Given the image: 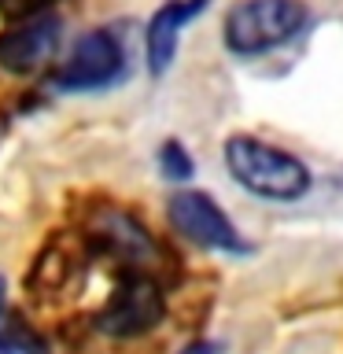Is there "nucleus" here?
<instances>
[{
  "mask_svg": "<svg viewBox=\"0 0 343 354\" xmlns=\"http://www.w3.org/2000/svg\"><path fill=\"white\" fill-rule=\"evenodd\" d=\"M225 166L240 188L270 203H295L310 192V166L251 133H232L225 140Z\"/></svg>",
  "mask_w": 343,
  "mask_h": 354,
  "instance_id": "obj_1",
  "label": "nucleus"
},
{
  "mask_svg": "<svg viewBox=\"0 0 343 354\" xmlns=\"http://www.w3.org/2000/svg\"><path fill=\"white\" fill-rule=\"evenodd\" d=\"M306 26V4L303 0H237L225 11L221 37L232 55H266L281 48Z\"/></svg>",
  "mask_w": 343,
  "mask_h": 354,
  "instance_id": "obj_2",
  "label": "nucleus"
},
{
  "mask_svg": "<svg viewBox=\"0 0 343 354\" xmlns=\"http://www.w3.org/2000/svg\"><path fill=\"white\" fill-rule=\"evenodd\" d=\"M126 74V52L111 30H89L74 41L71 55L52 74L55 88L63 93H96V88L115 85Z\"/></svg>",
  "mask_w": 343,
  "mask_h": 354,
  "instance_id": "obj_3",
  "label": "nucleus"
},
{
  "mask_svg": "<svg viewBox=\"0 0 343 354\" xmlns=\"http://www.w3.org/2000/svg\"><path fill=\"white\" fill-rule=\"evenodd\" d=\"M166 314V299L163 288L151 281L148 273H126L122 284L111 292L104 310L96 314V328L107 336L129 339V336H144L163 321Z\"/></svg>",
  "mask_w": 343,
  "mask_h": 354,
  "instance_id": "obj_4",
  "label": "nucleus"
},
{
  "mask_svg": "<svg viewBox=\"0 0 343 354\" xmlns=\"http://www.w3.org/2000/svg\"><path fill=\"white\" fill-rule=\"evenodd\" d=\"M166 218H170V225L181 232L185 240L199 243V248L229 251V254H243V251H248V243H243L237 225L229 221V214L207 192H196V188H181V192H174L170 203H166Z\"/></svg>",
  "mask_w": 343,
  "mask_h": 354,
  "instance_id": "obj_5",
  "label": "nucleus"
},
{
  "mask_svg": "<svg viewBox=\"0 0 343 354\" xmlns=\"http://www.w3.org/2000/svg\"><path fill=\"white\" fill-rule=\"evenodd\" d=\"M59 41H63L59 15H33L0 37V66L8 74H33L48 59H55Z\"/></svg>",
  "mask_w": 343,
  "mask_h": 354,
  "instance_id": "obj_6",
  "label": "nucleus"
},
{
  "mask_svg": "<svg viewBox=\"0 0 343 354\" xmlns=\"http://www.w3.org/2000/svg\"><path fill=\"white\" fill-rule=\"evenodd\" d=\"M210 0H166V4L148 19V33H144V52H148V71L159 77L174 66L177 41L181 30L203 11Z\"/></svg>",
  "mask_w": 343,
  "mask_h": 354,
  "instance_id": "obj_7",
  "label": "nucleus"
},
{
  "mask_svg": "<svg viewBox=\"0 0 343 354\" xmlns=\"http://www.w3.org/2000/svg\"><path fill=\"white\" fill-rule=\"evenodd\" d=\"M93 240L107 254H115L118 262L133 266L137 273H140L144 262L155 259V243L148 236V229H144L133 214H126V210H100L93 218Z\"/></svg>",
  "mask_w": 343,
  "mask_h": 354,
  "instance_id": "obj_8",
  "label": "nucleus"
},
{
  "mask_svg": "<svg viewBox=\"0 0 343 354\" xmlns=\"http://www.w3.org/2000/svg\"><path fill=\"white\" fill-rule=\"evenodd\" d=\"M0 354H48L41 336L19 317H0Z\"/></svg>",
  "mask_w": 343,
  "mask_h": 354,
  "instance_id": "obj_9",
  "label": "nucleus"
},
{
  "mask_svg": "<svg viewBox=\"0 0 343 354\" xmlns=\"http://www.w3.org/2000/svg\"><path fill=\"white\" fill-rule=\"evenodd\" d=\"M159 170L166 181H188V177L196 174V162H192V155L185 151V144H177V140H166L163 148H159Z\"/></svg>",
  "mask_w": 343,
  "mask_h": 354,
  "instance_id": "obj_10",
  "label": "nucleus"
},
{
  "mask_svg": "<svg viewBox=\"0 0 343 354\" xmlns=\"http://www.w3.org/2000/svg\"><path fill=\"white\" fill-rule=\"evenodd\" d=\"M8 11H15V15H30L33 19V11H37L41 4H48V0H0Z\"/></svg>",
  "mask_w": 343,
  "mask_h": 354,
  "instance_id": "obj_11",
  "label": "nucleus"
},
{
  "mask_svg": "<svg viewBox=\"0 0 343 354\" xmlns=\"http://www.w3.org/2000/svg\"><path fill=\"white\" fill-rule=\"evenodd\" d=\"M181 354H214V343H207V339H199V343H188V347Z\"/></svg>",
  "mask_w": 343,
  "mask_h": 354,
  "instance_id": "obj_12",
  "label": "nucleus"
},
{
  "mask_svg": "<svg viewBox=\"0 0 343 354\" xmlns=\"http://www.w3.org/2000/svg\"><path fill=\"white\" fill-rule=\"evenodd\" d=\"M4 295L8 292H4V277H0V314H4Z\"/></svg>",
  "mask_w": 343,
  "mask_h": 354,
  "instance_id": "obj_13",
  "label": "nucleus"
}]
</instances>
